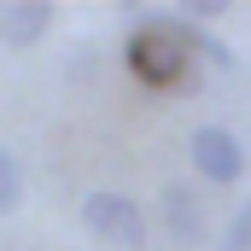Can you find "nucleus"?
<instances>
[{"instance_id":"obj_7","label":"nucleus","mask_w":251,"mask_h":251,"mask_svg":"<svg viewBox=\"0 0 251 251\" xmlns=\"http://www.w3.org/2000/svg\"><path fill=\"white\" fill-rule=\"evenodd\" d=\"M18 199H24V170H18V158L0 146V216L18 210Z\"/></svg>"},{"instance_id":"obj_4","label":"nucleus","mask_w":251,"mask_h":251,"mask_svg":"<svg viewBox=\"0 0 251 251\" xmlns=\"http://www.w3.org/2000/svg\"><path fill=\"white\" fill-rule=\"evenodd\" d=\"M158 222H164V234H170V246L176 251H193L210 240V216H204V199L181 181H170V187L158 193Z\"/></svg>"},{"instance_id":"obj_1","label":"nucleus","mask_w":251,"mask_h":251,"mask_svg":"<svg viewBox=\"0 0 251 251\" xmlns=\"http://www.w3.org/2000/svg\"><path fill=\"white\" fill-rule=\"evenodd\" d=\"M123 59H128V70H134V82H146V88H176V82H187V70H193V47H181L170 29L134 24V35L123 41Z\"/></svg>"},{"instance_id":"obj_3","label":"nucleus","mask_w":251,"mask_h":251,"mask_svg":"<svg viewBox=\"0 0 251 251\" xmlns=\"http://www.w3.org/2000/svg\"><path fill=\"white\" fill-rule=\"evenodd\" d=\"M187 158L193 170L210 181V187H240L246 181V146H240V134L222 123H204L187 134Z\"/></svg>"},{"instance_id":"obj_8","label":"nucleus","mask_w":251,"mask_h":251,"mask_svg":"<svg viewBox=\"0 0 251 251\" xmlns=\"http://www.w3.org/2000/svg\"><path fill=\"white\" fill-rule=\"evenodd\" d=\"M176 12H181L187 24H210V18H222V12H228V0H181Z\"/></svg>"},{"instance_id":"obj_5","label":"nucleus","mask_w":251,"mask_h":251,"mask_svg":"<svg viewBox=\"0 0 251 251\" xmlns=\"http://www.w3.org/2000/svg\"><path fill=\"white\" fill-rule=\"evenodd\" d=\"M47 29H53L47 0H6L0 6V47H35Z\"/></svg>"},{"instance_id":"obj_6","label":"nucleus","mask_w":251,"mask_h":251,"mask_svg":"<svg viewBox=\"0 0 251 251\" xmlns=\"http://www.w3.org/2000/svg\"><path fill=\"white\" fill-rule=\"evenodd\" d=\"M216 251H251V199L228 216V228L216 234Z\"/></svg>"},{"instance_id":"obj_2","label":"nucleus","mask_w":251,"mask_h":251,"mask_svg":"<svg viewBox=\"0 0 251 251\" xmlns=\"http://www.w3.org/2000/svg\"><path fill=\"white\" fill-rule=\"evenodd\" d=\"M82 228H88L94 240L117 246V251H140L146 246V210H140L128 193H111V187H100V193L82 199Z\"/></svg>"}]
</instances>
